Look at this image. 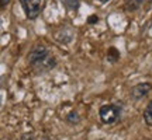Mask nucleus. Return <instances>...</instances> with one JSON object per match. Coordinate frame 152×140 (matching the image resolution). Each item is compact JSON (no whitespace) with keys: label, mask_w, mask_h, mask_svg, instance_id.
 <instances>
[{"label":"nucleus","mask_w":152,"mask_h":140,"mask_svg":"<svg viewBox=\"0 0 152 140\" xmlns=\"http://www.w3.org/2000/svg\"><path fill=\"white\" fill-rule=\"evenodd\" d=\"M28 63L31 66V69L35 73H47L49 70L56 67L58 60L54 56V53L49 51L47 46H44L41 43L34 45L31 51L28 52Z\"/></svg>","instance_id":"nucleus-1"},{"label":"nucleus","mask_w":152,"mask_h":140,"mask_svg":"<svg viewBox=\"0 0 152 140\" xmlns=\"http://www.w3.org/2000/svg\"><path fill=\"white\" fill-rule=\"evenodd\" d=\"M99 118L103 125H114L121 118V107L117 104H106L99 109Z\"/></svg>","instance_id":"nucleus-2"},{"label":"nucleus","mask_w":152,"mask_h":140,"mask_svg":"<svg viewBox=\"0 0 152 140\" xmlns=\"http://www.w3.org/2000/svg\"><path fill=\"white\" fill-rule=\"evenodd\" d=\"M23 11L28 20H35L42 11V0H20Z\"/></svg>","instance_id":"nucleus-3"},{"label":"nucleus","mask_w":152,"mask_h":140,"mask_svg":"<svg viewBox=\"0 0 152 140\" xmlns=\"http://www.w3.org/2000/svg\"><path fill=\"white\" fill-rule=\"evenodd\" d=\"M151 91H152V83H149V81H144V83L135 84V86L131 88L130 95L134 101H140V100L147 97Z\"/></svg>","instance_id":"nucleus-4"},{"label":"nucleus","mask_w":152,"mask_h":140,"mask_svg":"<svg viewBox=\"0 0 152 140\" xmlns=\"http://www.w3.org/2000/svg\"><path fill=\"white\" fill-rule=\"evenodd\" d=\"M152 3V0H124V9L130 13L141 10L142 7H147Z\"/></svg>","instance_id":"nucleus-5"},{"label":"nucleus","mask_w":152,"mask_h":140,"mask_svg":"<svg viewBox=\"0 0 152 140\" xmlns=\"http://www.w3.org/2000/svg\"><path fill=\"white\" fill-rule=\"evenodd\" d=\"M61 3L64 4V7H65L68 11H73V13H76V11L79 10L80 0H61Z\"/></svg>","instance_id":"nucleus-6"},{"label":"nucleus","mask_w":152,"mask_h":140,"mask_svg":"<svg viewBox=\"0 0 152 140\" xmlns=\"http://www.w3.org/2000/svg\"><path fill=\"white\" fill-rule=\"evenodd\" d=\"M142 116H144V122H145V125L149 126V128H152V100L148 102L147 107H145Z\"/></svg>","instance_id":"nucleus-7"},{"label":"nucleus","mask_w":152,"mask_h":140,"mask_svg":"<svg viewBox=\"0 0 152 140\" xmlns=\"http://www.w3.org/2000/svg\"><path fill=\"white\" fill-rule=\"evenodd\" d=\"M120 52L117 48H114V46H111V48L107 51V60H109V63H117L120 60Z\"/></svg>","instance_id":"nucleus-8"},{"label":"nucleus","mask_w":152,"mask_h":140,"mask_svg":"<svg viewBox=\"0 0 152 140\" xmlns=\"http://www.w3.org/2000/svg\"><path fill=\"white\" fill-rule=\"evenodd\" d=\"M65 121H66V123H69V125H77L80 122V115H79L77 111H71V112L66 115Z\"/></svg>","instance_id":"nucleus-9"},{"label":"nucleus","mask_w":152,"mask_h":140,"mask_svg":"<svg viewBox=\"0 0 152 140\" xmlns=\"http://www.w3.org/2000/svg\"><path fill=\"white\" fill-rule=\"evenodd\" d=\"M20 140H35V139H34V136L31 135V133H24Z\"/></svg>","instance_id":"nucleus-10"},{"label":"nucleus","mask_w":152,"mask_h":140,"mask_svg":"<svg viewBox=\"0 0 152 140\" xmlns=\"http://www.w3.org/2000/svg\"><path fill=\"white\" fill-rule=\"evenodd\" d=\"M99 22V17L97 16H90L89 17V24H96Z\"/></svg>","instance_id":"nucleus-11"},{"label":"nucleus","mask_w":152,"mask_h":140,"mask_svg":"<svg viewBox=\"0 0 152 140\" xmlns=\"http://www.w3.org/2000/svg\"><path fill=\"white\" fill-rule=\"evenodd\" d=\"M10 1L11 0H0V4H1V7H4V6H7Z\"/></svg>","instance_id":"nucleus-12"},{"label":"nucleus","mask_w":152,"mask_h":140,"mask_svg":"<svg viewBox=\"0 0 152 140\" xmlns=\"http://www.w3.org/2000/svg\"><path fill=\"white\" fill-rule=\"evenodd\" d=\"M96 3H100V4H106V3H109L110 0H94Z\"/></svg>","instance_id":"nucleus-13"},{"label":"nucleus","mask_w":152,"mask_h":140,"mask_svg":"<svg viewBox=\"0 0 152 140\" xmlns=\"http://www.w3.org/2000/svg\"><path fill=\"white\" fill-rule=\"evenodd\" d=\"M149 34L152 35V22H151V25H149Z\"/></svg>","instance_id":"nucleus-14"}]
</instances>
